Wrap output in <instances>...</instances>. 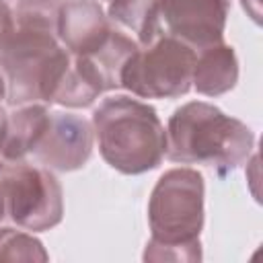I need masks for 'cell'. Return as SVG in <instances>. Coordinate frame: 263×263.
Masks as SVG:
<instances>
[{"label": "cell", "instance_id": "1", "mask_svg": "<svg viewBox=\"0 0 263 263\" xmlns=\"http://www.w3.org/2000/svg\"><path fill=\"white\" fill-rule=\"evenodd\" d=\"M70 51L55 35V18L16 12L14 27L0 49V70L10 107L51 103L68 66Z\"/></svg>", "mask_w": 263, "mask_h": 263}, {"label": "cell", "instance_id": "2", "mask_svg": "<svg viewBox=\"0 0 263 263\" xmlns=\"http://www.w3.org/2000/svg\"><path fill=\"white\" fill-rule=\"evenodd\" d=\"M150 240L146 261H199L203 228V177L199 171L171 168L156 181L148 201Z\"/></svg>", "mask_w": 263, "mask_h": 263}, {"label": "cell", "instance_id": "3", "mask_svg": "<svg viewBox=\"0 0 263 263\" xmlns=\"http://www.w3.org/2000/svg\"><path fill=\"white\" fill-rule=\"evenodd\" d=\"M253 148L251 127L216 105L189 101L168 117L164 156L173 162L205 164L224 175L240 166Z\"/></svg>", "mask_w": 263, "mask_h": 263}, {"label": "cell", "instance_id": "4", "mask_svg": "<svg viewBox=\"0 0 263 263\" xmlns=\"http://www.w3.org/2000/svg\"><path fill=\"white\" fill-rule=\"evenodd\" d=\"M92 134L103 160L123 175L156 168L166 152V129L156 109L125 95L109 97L92 111Z\"/></svg>", "mask_w": 263, "mask_h": 263}, {"label": "cell", "instance_id": "5", "mask_svg": "<svg viewBox=\"0 0 263 263\" xmlns=\"http://www.w3.org/2000/svg\"><path fill=\"white\" fill-rule=\"evenodd\" d=\"M193 64V47L168 33H160L127 60L121 72V86L140 99H175L189 92Z\"/></svg>", "mask_w": 263, "mask_h": 263}, {"label": "cell", "instance_id": "6", "mask_svg": "<svg viewBox=\"0 0 263 263\" xmlns=\"http://www.w3.org/2000/svg\"><path fill=\"white\" fill-rule=\"evenodd\" d=\"M0 193L8 218L25 230L43 232L62 222V185L45 166L25 160L6 164L0 173Z\"/></svg>", "mask_w": 263, "mask_h": 263}, {"label": "cell", "instance_id": "7", "mask_svg": "<svg viewBox=\"0 0 263 263\" xmlns=\"http://www.w3.org/2000/svg\"><path fill=\"white\" fill-rule=\"evenodd\" d=\"M230 0H158L160 23L168 35L193 49H201L224 39Z\"/></svg>", "mask_w": 263, "mask_h": 263}, {"label": "cell", "instance_id": "8", "mask_svg": "<svg viewBox=\"0 0 263 263\" xmlns=\"http://www.w3.org/2000/svg\"><path fill=\"white\" fill-rule=\"evenodd\" d=\"M92 125L72 113H49L47 127L33 148V156L53 171H76L86 164L92 152Z\"/></svg>", "mask_w": 263, "mask_h": 263}, {"label": "cell", "instance_id": "9", "mask_svg": "<svg viewBox=\"0 0 263 263\" xmlns=\"http://www.w3.org/2000/svg\"><path fill=\"white\" fill-rule=\"evenodd\" d=\"M113 27L97 0H68L55 14V35L72 55H86L99 49Z\"/></svg>", "mask_w": 263, "mask_h": 263}, {"label": "cell", "instance_id": "10", "mask_svg": "<svg viewBox=\"0 0 263 263\" xmlns=\"http://www.w3.org/2000/svg\"><path fill=\"white\" fill-rule=\"evenodd\" d=\"M238 80V60L230 45L224 41L201 47L195 53L191 84L199 95L220 97L236 86Z\"/></svg>", "mask_w": 263, "mask_h": 263}, {"label": "cell", "instance_id": "11", "mask_svg": "<svg viewBox=\"0 0 263 263\" xmlns=\"http://www.w3.org/2000/svg\"><path fill=\"white\" fill-rule=\"evenodd\" d=\"M49 121V111L41 103H27L8 113L6 140H4V160L18 162L25 160L29 152L37 146Z\"/></svg>", "mask_w": 263, "mask_h": 263}, {"label": "cell", "instance_id": "12", "mask_svg": "<svg viewBox=\"0 0 263 263\" xmlns=\"http://www.w3.org/2000/svg\"><path fill=\"white\" fill-rule=\"evenodd\" d=\"M109 18L132 31L140 47L152 43L162 33L158 0H109Z\"/></svg>", "mask_w": 263, "mask_h": 263}, {"label": "cell", "instance_id": "13", "mask_svg": "<svg viewBox=\"0 0 263 263\" xmlns=\"http://www.w3.org/2000/svg\"><path fill=\"white\" fill-rule=\"evenodd\" d=\"M41 240L14 228H0V261H47Z\"/></svg>", "mask_w": 263, "mask_h": 263}, {"label": "cell", "instance_id": "14", "mask_svg": "<svg viewBox=\"0 0 263 263\" xmlns=\"http://www.w3.org/2000/svg\"><path fill=\"white\" fill-rule=\"evenodd\" d=\"M64 2L68 0H14L16 12H35V14H45L49 18H55Z\"/></svg>", "mask_w": 263, "mask_h": 263}, {"label": "cell", "instance_id": "15", "mask_svg": "<svg viewBox=\"0 0 263 263\" xmlns=\"http://www.w3.org/2000/svg\"><path fill=\"white\" fill-rule=\"evenodd\" d=\"M12 27H14V14L8 8V4L4 0H0V49H2L4 41L8 39Z\"/></svg>", "mask_w": 263, "mask_h": 263}, {"label": "cell", "instance_id": "16", "mask_svg": "<svg viewBox=\"0 0 263 263\" xmlns=\"http://www.w3.org/2000/svg\"><path fill=\"white\" fill-rule=\"evenodd\" d=\"M6 123H8V113L4 111V107H0V173L4 171V166L8 164L4 160V140H6Z\"/></svg>", "mask_w": 263, "mask_h": 263}, {"label": "cell", "instance_id": "17", "mask_svg": "<svg viewBox=\"0 0 263 263\" xmlns=\"http://www.w3.org/2000/svg\"><path fill=\"white\" fill-rule=\"evenodd\" d=\"M242 8L253 16V21H255V23H259V16H261L259 0H242Z\"/></svg>", "mask_w": 263, "mask_h": 263}, {"label": "cell", "instance_id": "18", "mask_svg": "<svg viewBox=\"0 0 263 263\" xmlns=\"http://www.w3.org/2000/svg\"><path fill=\"white\" fill-rule=\"evenodd\" d=\"M2 99H6V82L0 76V107H2Z\"/></svg>", "mask_w": 263, "mask_h": 263}, {"label": "cell", "instance_id": "19", "mask_svg": "<svg viewBox=\"0 0 263 263\" xmlns=\"http://www.w3.org/2000/svg\"><path fill=\"white\" fill-rule=\"evenodd\" d=\"M4 214H6V210H4V197H2V193H0V222H2Z\"/></svg>", "mask_w": 263, "mask_h": 263}]
</instances>
